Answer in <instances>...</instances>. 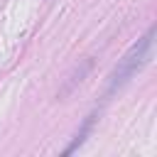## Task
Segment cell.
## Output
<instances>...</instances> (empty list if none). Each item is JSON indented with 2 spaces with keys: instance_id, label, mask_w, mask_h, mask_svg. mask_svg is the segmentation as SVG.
<instances>
[]
</instances>
